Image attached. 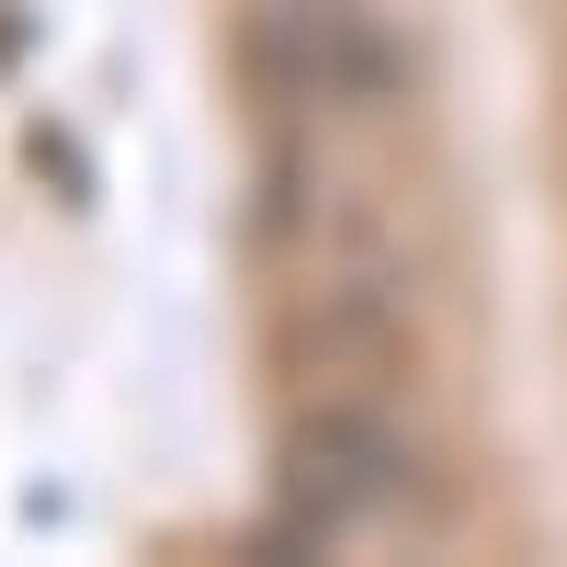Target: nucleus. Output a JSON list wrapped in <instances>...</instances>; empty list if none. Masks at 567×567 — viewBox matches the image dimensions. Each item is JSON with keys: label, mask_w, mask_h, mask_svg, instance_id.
Here are the masks:
<instances>
[{"label": "nucleus", "mask_w": 567, "mask_h": 567, "mask_svg": "<svg viewBox=\"0 0 567 567\" xmlns=\"http://www.w3.org/2000/svg\"><path fill=\"white\" fill-rule=\"evenodd\" d=\"M420 511V454L386 398H307L272 465V545H374Z\"/></svg>", "instance_id": "1"}, {"label": "nucleus", "mask_w": 567, "mask_h": 567, "mask_svg": "<svg viewBox=\"0 0 567 567\" xmlns=\"http://www.w3.org/2000/svg\"><path fill=\"white\" fill-rule=\"evenodd\" d=\"M250 69L272 91V114H329V125H352V114H386L398 103V34L363 12V0H261V23H250Z\"/></svg>", "instance_id": "2"}]
</instances>
